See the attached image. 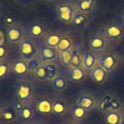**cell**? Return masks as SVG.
Returning <instances> with one entry per match:
<instances>
[{
    "label": "cell",
    "instance_id": "3957f363",
    "mask_svg": "<svg viewBox=\"0 0 124 124\" xmlns=\"http://www.w3.org/2000/svg\"><path fill=\"white\" fill-rule=\"evenodd\" d=\"M18 50L20 57L26 61L31 60L38 56V46L30 39H24L18 46Z\"/></svg>",
    "mask_w": 124,
    "mask_h": 124
},
{
    "label": "cell",
    "instance_id": "f1b7e54d",
    "mask_svg": "<svg viewBox=\"0 0 124 124\" xmlns=\"http://www.w3.org/2000/svg\"><path fill=\"white\" fill-rule=\"evenodd\" d=\"M82 56L79 49L72 48V64L71 67H82Z\"/></svg>",
    "mask_w": 124,
    "mask_h": 124
},
{
    "label": "cell",
    "instance_id": "44dd1931",
    "mask_svg": "<svg viewBox=\"0 0 124 124\" xmlns=\"http://www.w3.org/2000/svg\"><path fill=\"white\" fill-rule=\"evenodd\" d=\"M51 87L55 91H64L67 87V79L63 75H58L51 81Z\"/></svg>",
    "mask_w": 124,
    "mask_h": 124
},
{
    "label": "cell",
    "instance_id": "d6986e66",
    "mask_svg": "<svg viewBox=\"0 0 124 124\" xmlns=\"http://www.w3.org/2000/svg\"><path fill=\"white\" fill-rule=\"evenodd\" d=\"M67 104L61 98H56L52 102V113L56 116H62L67 112Z\"/></svg>",
    "mask_w": 124,
    "mask_h": 124
},
{
    "label": "cell",
    "instance_id": "ba28073f",
    "mask_svg": "<svg viewBox=\"0 0 124 124\" xmlns=\"http://www.w3.org/2000/svg\"><path fill=\"white\" fill-rule=\"evenodd\" d=\"M11 71L17 78H25L30 72L27 61L22 58H17L13 61V63L11 64Z\"/></svg>",
    "mask_w": 124,
    "mask_h": 124
},
{
    "label": "cell",
    "instance_id": "603a6c76",
    "mask_svg": "<svg viewBox=\"0 0 124 124\" xmlns=\"http://www.w3.org/2000/svg\"><path fill=\"white\" fill-rule=\"evenodd\" d=\"M71 114H72V116L75 120L81 121L86 117L87 111L76 104V105L72 106V108H71Z\"/></svg>",
    "mask_w": 124,
    "mask_h": 124
},
{
    "label": "cell",
    "instance_id": "4316f807",
    "mask_svg": "<svg viewBox=\"0 0 124 124\" xmlns=\"http://www.w3.org/2000/svg\"><path fill=\"white\" fill-rule=\"evenodd\" d=\"M46 67V79L47 80H52L58 76V67L55 63H46L45 64Z\"/></svg>",
    "mask_w": 124,
    "mask_h": 124
},
{
    "label": "cell",
    "instance_id": "9c48e42d",
    "mask_svg": "<svg viewBox=\"0 0 124 124\" xmlns=\"http://www.w3.org/2000/svg\"><path fill=\"white\" fill-rule=\"evenodd\" d=\"M76 104L78 106H79L80 108H82L83 109H85L86 111H90L95 108L96 101H95V99L92 95L81 94L78 97V99L76 101Z\"/></svg>",
    "mask_w": 124,
    "mask_h": 124
},
{
    "label": "cell",
    "instance_id": "e0dca14e",
    "mask_svg": "<svg viewBox=\"0 0 124 124\" xmlns=\"http://www.w3.org/2000/svg\"><path fill=\"white\" fill-rule=\"evenodd\" d=\"M62 38V35L58 32H49L45 35L44 38V44L49 47L56 48L57 46L60 43V40Z\"/></svg>",
    "mask_w": 124,
    "mask_h": 124
},
{
    "label": "cell",
    "instance_id": "f35d334b",
    "mask_svg": "<svg viewBox=\"0 0 124 124\" xmlns=\"http://www.w3.org/2000/svg\"><path fill=\"white\" fill-rule=\"evenodd\" d=\"M65 124H78L77 121H67Z\"/></svg>",
    "mask_w": 124,
    "mask_h": 124
},
{
    "label": "cell",
    "instance_id": "60d3db41",
    "mask_svg": "<svg viewBox=\"0 0 124 124\" xmlns=\"http://www.w3.org/2000/svg\"><path fill=\"white\" fill-rule=\"evenodd\" d=\"M17 1H19V2H27L29 0H17Z\"/></svg>",
    "mask_w": 124,
    "mask_h": 124
},
{
    "label": "cell",
    "instance_id": "7c38bea8",
    "mask_svg": "<svg viewBox=\"0 0 124 124\" xmlns=\"http://www.w3.org/2000/svg\"><path fill=\"white\" fill-rule=\"evenodd\" d=\"M96 63H98L96 55L91 50H85L82 56V68L86 71H91L97 66Z\"/></svg>",
    "mask_w": 124,
    "mask_h": 124
},
{
    "label": "cell",
    "instance_id": "9a60e30c",
    "mask_svg": "<svg viewBox=\"0 0 124 124\" xmlns=\"http://www.w3.org/2000/svg\"><path fill=\"white\" fill-rule=\"evenodd\" d=\"M27 33L33 39H41L45 36V28L39 22H32L27 27Z\"/></svg>",
    "mask_w": 124,
    "mask_h": 124
},
{
    "label": "cell",
    "instance_id": "30bf717a",
    "mask_svg": "<svg viewBox=\"0 0 124 124\" xmlns=\"http://www.w3.org/2000/svg\"><path fill=\"white\" fill-rule=\"evenodd\" d=\"M104 35H105V38L108 40H117L124 35V30L122 29L121 26H118L115 24H109L105 27Z\"/></svg>",
    "mask_w": 124,
    "mask_h": 124
},
{
    "label": "cell",
    "instance_id": "f6af8a7d",
    "mask_svg": "<svg viewBox=\"0 0 124 124\" xmlns=\"http://www.w3.org/2000/svg\"><path fill=\"white\" fill-rule=\"evenodd\" d=\"M123 18H124V14H123Z\"/></svg>",
    "mask_w": 124,
    "mask_h": 124
},
{
    "label": "cell",
    "instance_id": "74e56055",
    "mask_svg": "<svg viewBox=\"0 0 124 124\" xmlns=\"http://www.w3.org/2000/svg\"><path fill=\"white\" fill-rule=\"evenodd\" d=\"M2 114H3V107L0 106V121L2 120Z\"/></svg>",
    "mask_w": 124,
    "mask_h": 124
},
{
    "label": "cell",
    "instance_id": "f546056e",
    "mask_svg": "<svg viewBox=\"0 0 124 124\" xmlns=\"http://www.w3.org/2000/svg\"><path fill=\"white\" fill-rule=\"evenodd\" d=\"M34 77L37 80L39 81H46V67L45 64H40L34 71Z\"/></svg>",
    "mask_w": 124,
    "mask_h": 124
},
{
    "label": "cell",
    "instance_id": "d4e9b609",
    "mask_svg": "<svg viewBox=\"0 0 124 124\" xmlns=\"http://www.w3.org/2000/svg\"><path fill=\"white\" fill-rule=\"evenodd\" d=\"M86 21H87V16H85V14H82L80 12H76L72 21V25L75 28H81L85 25Z\"/></svg>",
    "mask_w": 124,
    "mask_h": 124
},
{
    "label": "cell",
    "instance_id": "8d00e7d4",
    "mask_svg": "<svg viewBox=\"0 0 124 124\" xmlns=\"http://www.w3.org/2000/svg\"><path fill=\"white\" fill-rule=\"evenodd\" d=\"M4 40H5V37H4L3 33H2V31L0 30V45L4 44Z\"/></svg>",
    "mask_w": 124,
    "mask_h": 124
},
{
    "label": "cell",
    "instance_id": "8992f818",
    "mask_svg": "<svg viewBox=\"0 0 124 124\" xmlns=\"http://www.w3.org/2000/svg\"><path fill=\"white\" fill-rule=\"evenodd\" d=\"M5 35H6L7 41L11 44H20L25 39L24 38L25 35H24L22 28L16 25L8 27L6 29Z\"/></svg>",
    "mask_w": 124,
    "mask_h": 124
},
{
    "label": "cell",
    "instance_id": "b9f144b4",
    "mask_svg": "<svg viewBox=\"0 0 124 124\" xmlns=\"http://www.w3.org/2000/svg\"><path fill=\"white\" fill-rule=\"evenodd\" d=\"M46 2H54L55 0H46Z\"/></svg>",
    "mask_w": 124,
    "mask_h": 124
},
{
    "label": "cell",
    "instance_id": "5b68a950",
    "mask_svg": "<svg viewBox=\"0 0 124 124\" xmlns=\"http://www.w3.org/2000/svg\"><path fill=\"white\" fill-rule=\"evenodd\" d=\"M52 100L46 96L39 98L34 106L35 112L43 115V116H47L52 114Z\"/></svg>",
    "mask_w": 124,
    "mask_h": 124
},
{
    "label": "cell",
    "instance_id": "ee69618b",
    "mask_svg": "<svg viewBox=\"0 0 124 124\" xmlns=\"http://www.w3.org/2000/svg\"><path fill=\"white\" fill-rule=\"evenodd\" d=\"M122 58H123V59H124V53H123V55H122Z\"/></svg>",
    "mask_w": 124,
    "mask_h": 124
},
{
    "label": "cell",
    "instance_id": "e575fe53",
    "mask_svg": "<svg viewBox=\"0 0 124 124\" xmlns=\"http://www.w3.org/2000/svg\"><path fill=\"white\" fill-rule=\"evenodd\" d=\"M15 21H16V19H15V17L12 16H5V18H4L5 24L8 25L9 27H10V26H14V25H15Z\"/></svg>",
    "mask_w": 124,
    "mask_h": 124
},
{
    "label": "cell",
    "instance_id": "4dcf8cb0",
    "mask_svg": "<svg viewBox=\"0 0 124 124\" xmlns=\"http://www.w3.org/2000/svg\"><path fill=\"white\" fill-rule=\"evenodd\" d=\"M11 70V64L8 61H1L0 62V79L5 78Z\"/></svg>",
    "mask_w": 124,
    "mask_h": 124
},
{
    "label": "cell",
    "instance_id": "6da1fadb",
    "mask_svg": "<svg viewBox=\"0 0 124 124\" xmlns=\"http://www.w3.org/2000/svg\"><path fill=\"white\" fill-rule=\"evenodd\" d=\"M35 85L30 78H25L16 84V97L24 105H31L34 97Z\"/></svg>",
    "mask_w": 124,
    "mask_h": 124
},
{
    "label": "cell",
    "instance_id": "ac0fdd59",
    "mask_svg": "<svg viewBox=\"0 0 124 124\" xmlns=\"http://www.w3.org/2000/svg\"><path fill=\"white\" fill-rule=\"evenodd\" d=\"M35 113V109L31 105H24L23 108L18 111V119L23 123H29Z\"/></svg>",
    "mask_w": 124,
    "mask_h": 124
},
{
    "label": "cell",
    "instance_id": "cb8c5ba5",
    "mask_svg": "<svg viewBox=\"0 0 124 124\" xmlns=\"http://www.w3.org/2000/svg\"><path fill=\"white\" fill-rule=\"evenodd\" d=\"M121 115L117 111H112L108 110V112L105 113L104 119L106 124H120L121 122Z\"/></svg>",
    "mask_w": 124,
    "mask_h": 124
},
{
    "label": "cell",
    "instance_id": "52a82bcc",
    "mask_svg": "<svg viewBox=\"0 0 124 124\" xmlns=\"http://www.w3.org/2000/svg\"><path fill=\"white\" fill-rule=\"evenodd\" d=\"M118 63V58L113 53H105L99 56L98 65L104 68L108 72H111L114 70Z\"/></svg>",
    "mask_w": 124,
    "mask_h": 124
},
{
    "label": "cell",
    "instance_id": "4fadbf2b",
    "mask_svg": "<svg viewBox=\"0 0 124 124\" xmlns=\"http://www.w3.org/2000/svg\"><path fill=\"white\" fill-rule=\"evenodd\" d=\"M88 46L89 48L93 51H103L107 46L106 38L100 35H95L89 40Z\"/></svg>",
    "mask_w": 124,
    "mask_h": 124
},
{
    "label": "cell",
    "instance_id": "7a4b0ae2",
    "mask_svg": "<svg viewBox=\"0 0 124 124\" xmlns=\"http://www.w3.org/2000/svg\"><path fill=\"white\" fill-rule=\"evenodd\" d=\"M55 11H56L57 17L61 22L66 23V24L72 23L74 16L76 14V10H75V7L71 3L69 2L60 3L59 5L56 6Z\"/></svg>",
    "mask_w": 124,
    "mask_h": 124
},
{
    "label": "cell",
    "instance_id": "8fae6325",
    "mask_svg": "<svg viewBox=\"0 0 124 124\" xmlns=\"http://www.w3.org/2000/svg\"><path fill=\"white\" fill-rule=\"evenodd\" d=\"M67 78L72 82H81L86 78V73L82 67H71L68 71Z\"/></svg>",
    "mask_w": 124,
    "mask_h": 124
},
{
    "label": "cell",
    "instance_id": "1f68e13d",
    "mask_svg": "<svg viewBox=\"0 0 124 124\" xmlns=\"http://www.w3.org/2000/svg\"><path fill=\"white\" fill-rule=\"evenodd\" d=\"M27 64H28V68H29V71L30 72H33L40 64H41V62H40V59H39V57L37 56V57H35V58H32L31 60H29V61H27Z\"/></svg>",
    "mask_w": 124,
    "mask_h": 124
},
{
    "label": "cell",
    "instance_id": "2e32d148",
    "mask_svg": "<svg viewBox=\"0 0 124 124\" xmlns=\"http://www.w3.org/2000/svg\"><path fill=\"white\" fill-rule=\"evenodd\" d=\"M18 118L17 112L15 110L12 105H6L3 107V114H2V122L4 123H12Z\"/></svg>",
    "mask_w": 124,
    "mask_h": 124
},
{
    "label": "cell",
    "instance_id": "ab89813d",
    "mask_svg": "<svg viewBox=\"0 0 124 124\" xmlns=\"http://www.w3.org/2000/svg\"><path fill=\"white\" fill-rule=\"evenodd\" d=\"M120 124H124V116L121 117V122H120Z\"/></svg>",
    "mask_w": 124,
    "mask_h": 124
},
{
    "label": "cell",
    "instance_id": "ffe728a7",
    "mask_svg": "<svg viewBox=\"0 0 124 124\" xmlns=\"http://www.w3.org/2000/svg\"><path fill=\"white\" fill-rule=\"evenodd\" d=\"M95 5V0H78L77 2V9L82 14H89L92 12Z\"/></svg>",
    "mask_w": 124,
    "mask_h": 124
},
{
    "label": "cell",
    "instance_id": "83f0119b",
    "mask_svg": "<svg viewBox=\"0 0 124 124\" xmlns=\"http://www.w3.org/2000/svg\"><path fill=\"white\" fill-rule=\"evenodd\" d=\"M59 60L63 67L71 68L72 64V49L66 50L63 52H59Z\"/></svg>",
    "mask_w": 124,
    "mask_h": 124
},
{
    "label": "cell",
    "instance_id": "7402d4cb",
    "mask_svg": "<svg viewBox=\"0 0 124 124\" xmlns=\"http://www.w3.org/2000/svg\"><path fill=\"white\" fill-rule=\"evenodd\" d=\"M111 99H112V96L110 95H105L103 96L98 104H97V108L98 109L101 111V112H108V110H110V102H111Z\"/></svg>",
    "mask_w": 124,
    "mask_h": 124
},
{
    "label": "cell",
    "instance_id": "7bdbcfd3",
    "mask_svg": "<svg viewBox=\"0 0 124 124\" xmlns=\"http://www.w3.org/2000/svg\"><path fill=\"white\" fill-rule=\"evenodd\" d=\"M37 124H47V123H45V122H40V123H37Z\"/></svg>",
    "mask_w": 124,
    "mask_h": 124
},
{
    "label": "cell",
    "instance_id": "5bb4252c",
    "mask_svg": "<svg viewBox=\"0 0 124 124\" xmlns=\"http://www.w3.org/2000/svg\"><path fill=\"white\" fill-rule=\"evenodd\" d=\"M108 71H106L104 68H102L101 66L97 65L95 68H93L90 71V78H92V80L96 83L102 84L106 81L107 77H108Z\"/></svg>",
    "mask_w": 124,
    "mask_h": 124
},
{
    "label": "cell",
    "instance_id": "d6a6232c",
    "mask_svg": "<svg viewBox=\"0 0 124 124\" xmlns=\"http://www.w3.org/2000/svg\"><path fill=\"white\" fill-rule=\"evenodd\" d=\"M121 108V103L119 100L115 97H112L111 102H110V110L112 111H118Z\"/></svg>",
    "mask_w": 124,
    "mask_h": 124
},
{
    "label": "cell",
    "instance_id": "484cf974",
    "mask_svg": "<svg viewBox=\"0 0 124 124\" xmlns=\"http://www.w3.org/2000/svg\"><path fill=\"white\" fill-rule=\"evenodd\" d=\"M73 48V41L68 36H62L59 45L57 46L56 49L58 52H63L66 50H70Z\"/></svg>",
    "mask_w": 124,
    "mask_h": 124
},
{
    "label": "cell",
    "instance_id": "d590c367",
    "mask_svg": "<svg viewBox=\"0 0 124 124\" xmlns=\"http://www.w3.org/2000/svg\"><path fill=\"white\" fill-rule=\"evenodd\" d=\"M12 106H13V108H15V110L18 113V111L23 108V106H24V104H22L21 102H19L18 100L16 101V102H14L13 104H12Z\"/></svg>",
    "mask_w": 124,
    "mask_h": 124
},
{
    "label": "cell",
    "instance_id": "836d02e7",
    "mask_svg": "<svg viewBox=\"0 0 124 124\" xmlns=\"http://www.w3.org/2000/svg\"><path fill=\"white\" fill-rule=\"evenodd\" d=\"M8 55V46L5 44L0 45V62L4 61Z\"/></svg>",
    "mask_w": 124,
    "mask_h": 124
},
{
    "label": "cell",
    "instance_id": "277c9868",
    "mask_svg": "<svg viewBox=\"0 0 124 124\" xmlns=\"http://www.w3.org/2000/svg\"><path fill=\"white\" fill-rule=\"evenodd\" d=\"M38 50H39V59L41 64H46V63H51L53 62L58 56L59 52L57 51L56 48L49 47L46 46L45 44H37Z\"/></svg>",
    "mask_w": 124,
    "mask_h": 124
}]
</instances>
